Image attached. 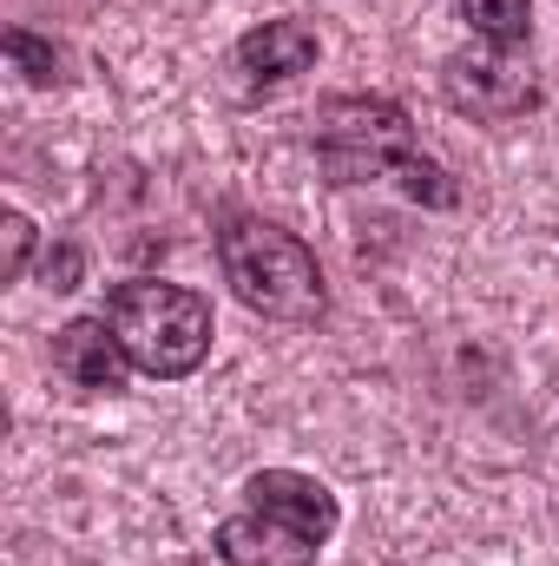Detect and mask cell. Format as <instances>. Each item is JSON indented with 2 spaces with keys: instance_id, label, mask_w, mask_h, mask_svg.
Segmentation results:
<instances>
[{
  "instance_id": "cell-1",
  "label": "cell",
  "mask_w": 559,
  "mask_h": 566,
  "mask_svg": "<svg viewBox=\"0 0 559 566\" xmlns=\"http://www.w3.org/2000/svg\"><path fill=\"white\" fill-rule=\"evenodd\" d=\"M218 271L231 283V296L251 310V316H271V323H316L329 290L323 271L309 258V244L296 231H283L271 218H238L218 231Z\"/></svg>"
},
{
  "instance_id": "cell-2",
  "label": "cell",
  "mask_w": 559,
  "mask_h": 566,
  "mask_svg": "<svg viewBox=\"0 0 559 566\" xmlns=\"http://www.w3.org/2000/svg\"><path fill=\"white\" fill-rule=\"evenodd\" d=\"M106 323L119 329L133 369L158 376V382H178L211 356V303L184 283H158V277L119 283L113 303H106Z\"/></svg>"
},
{
  "instance_id": "cell-3",
  "label": "cell",
  "mask_w": 559,
  "mask_h": 566,
  "mask_svg": "<svg viewBox=\"0 0 559 566\" xmlns=\"http://www.w3.org/2000/svg\"><path fill=\"white\" fill-rule=\"evenodd\" d=\"M316 158L336 185L395 178L415 158V126L395 99H329L316 113Z\"/></svg>"
},
{
  "instance_id": "cell-4",
  "label": "cell",
  "mask_w": 559,
  "mask_h": 566,
  "mask_svg": "<svg viewBox=\"0 0 559 566\" xmlns=\"http://www.w3.org/2000/svg\"><path fill=\"white\" fill-rule=\"evenodd\" d=\"M441 93H447V106H454V113L487 119V126L520 119V113L540 99L534 66H527V60H514L507 46H467V53H454V60L441 66Z\"/></svg>"
},
{
  "instance_id": "cell-5",
  "label": "cell",
  "mask_w": 559,
  "mask_h": 566,
  "mask_svg": "<svg viewBox=\"0 0 559 566\" xmlns=\"http://www.w3.org/2000/svg\"><path fill=\"white\" fill-rule=\"evenodd\" d=\"M53 369L86 396H113V389H126L133 356H126V343H119V329L106 316H73L53 336Z\"/></svg>"
},
{
  "instance_id": "cell-6",
  "label": "cell",
  "mask_w": 559,
  "mask_h": 566,
  "mask_svg": "<svg viewBox=\"0 0 559 566\" xmlns=\"http://www.w3.org/2000/svg\"><path fill=\"white\" fill-rule=\"evenodd\" d=\"M244 501H251L257 514L283 521V527L309 534L316 547L336 534V494H329L323 481L296 474V468H264V474H251V481H244Z\"/></svg>"
},
{
  "instance_id": "cell-7",
  "label": "cell",
  "mask_w": 559,
  "mask_h": 566,
  "mask_svg": "<svg viewBox=\"0 0 559 566\" xmlns=\"http://www.w3.org/2000/svg\"><path fill=\"white\" fill-rule=\"evenodd\" d=\"M218 554H224V566H316V541L244 507L218 527Z\"/></svg>"
},
{
  "instance_id": "cell-8",
  "label": "cell",
  "mask_w": 559,
  "mask_h": 566,
  "mask_svg": "<svg viewBox=\"0 0 559 566\" xmlns=\"http://www.w3.org/2000/svg\"><path fill=\"white\" fill-rule=\"evenodd\" d=\"M238 66L251 86H289L316 66V33L303 20H264L238 40Z\"/></svg>"
},
{
  "instance_id": "cell-9",
  "label": "cell",
  "mask_w": 559,
  "mask_h": 566,
  "mask_svg": "<svg viewBox=\"0 0 559 566\" xmlns=\"http://www.w3.org/2000/svg\"><path fill=\"white\" fill-rule=\"evenodd\" d=\"M461 20H467L487 46H507V53L534 33V7H527V0H461Z\"/></svg>"
},
{
  "instance_id": "cell-10",
  "label": "cell",
  "mask_w": 559,
  "mask_h": 566,
  "mask_svg": "<svg viewBox=\"0 0 559 566\" xmlns=\"http://www.w3.org/2000/svg\"><path fill=\"white\" fill-rule=\"evenodd\" d=\"M7 60L33 80V86H60L66 73H60V53L40 40V33H27V27H7Z\"/></svg>"
},
{
  "instance_id": "cell-11",
  "label": "cell",
  "mask_w": 559,
  "mask_h": 566,
  "mask_svg": "<svg viewBox=\"0 0 559 566\" xmlns=\"http://www.w3.org/2000/svg\"><path fill=\"white\" fill-rule=\"evenodd\" d=\"M395 178H402V191H409L415 205H454V178H447L434 158H421V151L402 165V171H395Z\"/></svg>"
},
{
  "instance_id": "cell-12",
  "label": "cell",
  "mask_w": 559,
  "mask_h": 566,
  "mask_svg": "<svg viewBox=\"0 0 559 566\" xmlns=\"http://www.w3.org/2000/svg\"><path fill=\"white\" fill-rule=\"evenodd\" d=\"M0 231H7V283H20L27 277V258H33V224H27L20 211H7Z\"/></svg>"
},
{
  "instance_id": "cell-13",
  "label": "cell",
  "mask_w": 559,
  "mask_h": 566,
  "mask_svg": "<svg viewBox=\"0 0 559 566\" xmlns=\"http://www.w3.org/2000/svg\"><path fill=\"white\" fill-rule=\"evenodd\" d=\"M80 271H86V258H80L73 244H53V251H46V283H53V290H80Z\"/></svg>"
}]
</instances>
